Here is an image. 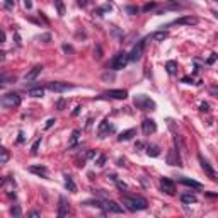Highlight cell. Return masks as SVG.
Segmentation results:
<instances>
[{"mask_svg":"<svg viewBox=\"0 0 218 218\" xmlns=\"http://www.w3.org/2000/svg\"><path fill=\"white\" fill-rule=\"evenodd\" d=\"M102 78H104V80H108V78H109V80H113V78H114V75H113V73H111V75L104 73V75H102Z\"/></svg>","mask_w":218,"mask_h":218,"instance_id":"41","label":"cell"},{"mask_svg":"<svg viewBox=\"0 0 218 218\" xmlns=\"http://www.w3.org/2000/svg\"><path fill=\"white\" fill-rule=\"evenodd\" d=\"M29 217H41V213H39V211H31V213H29Z\"/></svg>","mask_w":218,"mask_h":218,"instance_id":"48","label":"cell"},{"mask_svg":"<svg viewBox=\"0 0 218 218\" xmlns=\"http://www.w3.org/2000/svg\"><path fill=\"white\" fill-rule=\"evenodd\" d=\"M10 215H12V217H20V215H22V210H20L19 204H14L12 208H10Z\"/></svg>","mask_w":218,"mask_h":218,"instance_id":"28","label":"cell"},{"mask_svg":"<svg viewBox=\"0 0 218 218\" xmlns=\"http://www.w3.org/2000/svg\"><path fill=\"white\" fill-rule=\"evenodd\" d=\"M160 187H162V191L165 194H170V196L176 194V186H174V182H172L170 179H167V177H164L162 181H160Z\"/></svg>","mask_w":218,"mask_h":218,"instance_id":"9","label":"cell"},{"mask_svg":"<svg viewBox=\"0 0 218 218\" xmlns=\"http://www.w3.org/2000/svg\"><path fill=\"white\" fill-rule=\"evenodd\" d=\"M215 60H217V54H211V56H210V60H208V65L215 63Z\"/></svg>","mask_w":218,"mask_h":218,"instance_id":"43","label":"cell"},{"mask_svg":"<svg viewBox=\"0 0 218 218\" xmlns=\"http://www.w3.org/2000/svg\"><path fill=\"white\" fill-rule=\"evenodd\" d=\"M199 109H201V111H204V113H208V111H210L208 102H201V104H199Z\"/></svg>","mask_w":218,"mask_h":218,"instance_id":"35","label":"cell"},{"mask_svg":"<svg viewBox=\"0 0 218 218\" xmlns=\"http://www.w3.org/2000/svg\"><path fill=\"white\" fill-rule=\"evenodd\" d=\"M118 187H119V189H126V184H123V182H118Z\"/></svg>","mask_w":218,"mask_h":218,"instance_id":"50","label":"cell"},{"mask_svg":"<svg viewBox=\"0 0 218 218\" xmlns=\"http://www.w3.org/2000/svg\"><path fill=\"white\" fill-rule=\"evenodd\" d=\"M39 39H43V43H48V41L51 39V36L49 34H43V36H39Z\"/></svg>","mask_w":218,"mask_h":218,"instance_id":"37","label":"cell"},{"mask_svg":"<svg viewBox=\"0 0 218 218\" xmlns=\"http://www.w3.org/2000/svg\"><path fill=\"white\" fill-rule=\"evenodd\" d=\"M126 97H128V92L124 89H111L99 95V99H126Z\"/></svg>","mask_w":218,"mask_h":218,"instance_id":"4","label":"cell"},{"mask_svg":"<svg viewBox=\"0 0 218 218\" xmlns=\"http://www.w3.org/2000/svg\"><path fill=\"white\" fill-rule=\"evenodd\" d=\"M181 201H182L184 204H191V203H198V198L194 196V194H191V193H186V194L181 196Z\"/></svg>","mask_w":218,"mask_h":218,"instance_id":"19","label":"cell"},{"mask_svg":"<svg viewBox=\"0 0 218 218\" xmlns=\"http://www.w3.org/2000/svg\"><path fill=\"white\" fill-rule=\"evenodd\" d=\"M4 54H5L4 51H0V60H4Z\"/></svg>","mask_w":218,"mask_h":218,"instance_id":"53","label":"cell"},{"mask_svg":"<svg viewBox=\"0 0 218 218\" xmlns=\"http://www.w3.org/2000/svg\"><path fill=\"white\" fill-rule=\"evenodd\" d=\"M70 89H73V85L67 84V82H49L48 84V90H51V92H65Z\"/></svg>","mask_w":218,"mask_h":218,"instance_id":"7","label":"cell"},{"mask_svg":"<svg viewBox=\"0 0 218 218\" xmlns=\"http://www.w3.org/2000/svg\"><path fill=\"white\" fill-rule=\"evenodd\" d=\"M198 158H199V164H201L203 170L206 172V174H208V177H211L213 181H217V172H215V169H213V167L210 165V162H208V160H204V158H203L201 155L198 157Z\"/></svg>","mask_w":218,"mask_h":218,"instance_id":"10","label":"cell"},{"mask_svg":"<svg viewBox=\"0 0 218 218\" xmlns=\"http://www.w3.org/2000/svg\"><path fill=\"white\" fill-rule=\"evenodd\" d=\"M106 160H108V158H106V155H99L97 158H95V164H97V167H102V165L106 164Z\"/></svg>","mask_w":218,"mask_h":218,"instance_id":"29","label":"cell"},{"mask_svg":"<svg viewBox=\"0 0 218 218\" xmlns=\"http://www.w3.org/2000/svg\"><path fill=\"white\" fill-rule=\"evenodd\" d=\"M106 210L109 213H123V206L121 204H118L116 201H106Z\"/></svg>","mask_w":218,"mask_h":218,"instance_id":"16","label":"cell"},{"mask_svg":"<svg viewBox=\"0 0 218 218\" xmlns=\"http://www.w3.org/2000/svg\"><path fill=\"white\" fill-rule=\"evenodd\" d=\"M167 36H169V33H167V31H157V33L152 34V38H153L155 41H164Z\"/></svg>","mask_w":218,"mask_h":218,"instance_id":"26","label":"cell"},{"mask_svg":"<svg viewBox=\"0 0 218 218\" xmlns=\"http://www.w3.org/2000/svg\"><path fill=\"white\" fill-rule=\"evenodd\" d=\"M70 213V206H68L65 196H60V210H58V217H67Z\"/></svg>","mask_w":218,"mask_h":218,"instance_id":"15","label":"cell"},{"mask_svg":"<svg viewBox=\"0 0 218 218\" xmlns=\"http://www.w3.org/2000/svg\"><path fill=\"white\" fill-rule=\"evenodd\" d=\"M165 70H167V73L169 75H176L177 73V63L174 60H170L165 63Z\"/></svg>","mask_w":218,"mask_h":218,"instance_id":"21","label":"cell"},{"mask_svg":"<svg viewBox=\"0 0 218 218\" xmlns=\"http://www.w3.org/2000/svg\"><path fill=\"white\" fill-rule=\"evenodd\" d=\"M182 82L184 84H194V82H193V77H184Z\"/></svg>","mask_w":218,"mask_h":218,"instance_id":"40","label":"cell"},{"mask_svg":"<svg viewBox=\"0 0 218 218\" xmlns=\"http://www.w3.org/2000/svg\"><path fill=\"white\" fill-rule=\"evenodd\" d=\"M181 182H182L184 186L194 187V189H201V184L198 182V181H193V179H187V177H182V179H181Z\"/></svg>","mask_w":218,"mask_h":218,"instance_id":"20","label":"cell"},{"mask_svg":"<svg viewBox=\"0 0 218 218\" xmlns=\"http://www.w3.org/2000/svg\"><path fill=\"white\" fill-rule=\"evenodd\" d=\"M143 147H145V145H143L142 142H136V145H135V150H142Z\"/></svg>","mask_w":218,"mask_h":218,"instance_id":"42","label":"cell"},{"mask_svg":"<svg viewBox=\"0 0 218 218\" xmlns=\"http://www.w3.org/2000/svg\"><path fill=\"white\" fill-rule=\"evenodd\" d=\"M92 157H95V152H92V150L87 152V158H92Z\"/></svg>","mask_w":218,"mask_h":218,"instance_id":"49","label":"cell"},{"mask_svg":"<svg viewBox=\"0 0 218 218\" xmlns=\"http://www.w3.org/2000/svg\"><path fill=\"white\" fill-rule=\"evenodd\" d=\"M123 199V204L128 208L129 211H142V210H147V199L142 196H131V194H123L121 196Z\"/></svg>","mask_w":218,"mask_h":218,"instance_id":"1","label":"cell"},{"mask_svg":"<svg viewBox=\"0 0 218 218\" xmlns=\"http://www.w3.org/2000/svg\"><path fill=\"white\" fill-rule=\"evenodd\" d=\"M78 138H80V129H73L72 136H70V142H68V147H75L77 142H78Z\"/></svg>","mask_w":218,"mask_h":218,"instance_id":"22","label":"cell"},{"mask_svg":"<svg viewBox=\"0 0 218 218\" xmlns=\"http://www.w3.org/2000/svg\"><path fill=\"white\" fill-rule=\"evenodd\" d=\"M136 135V129H126V131H123L121 135L118 136V142H128V140H131L133 136Z\"/></svg>","mask_w":218,"mask_h":218,"instance_id":"17","label":"cell"},{"mask_svg":"<svg viewBox=\"0 0 218 218\" xmlns=\"http://www.w3.org/2000/svg\"><path fill=\"white\" fill-rule=\"evenodd\" d=\"M129 61V58H128V53H118L113 58V61H111V68L113 70H121V68H124L126 67V63Z\"/></svg>","mask_w":218,"mask_h":218,"instance_id":"5","label":"cell"},{"mask_svg":"<svg viewBox=\"0 0 218 218\" xmlns=\"http://www.w3.org/2000/svg\"><path fill=\"white\" fill-rule=\"evenodd\" d=\"M65 104H67V102H65L63 99H61V101H58V102H56V108H58V109H63V108H65Z\"/></svg>","mask_w":218,"mask_h":218,"instance_id":"38","label":"cell"},{"mask_svg":"<svg viewBox=\"0 0 218 218\" xmlns=\"http://www.w3.org/2000/svg\"><path fill=\"white\" fill-rule=\"evenodd\" d=\"M9 158H10L9 150L4 148V147H0V165H2V164H7L9 162Z\"/></svg>","mask_w":218,"mask_h":218,"instance_id":"23","label":"cell"},{"mask_svg":"<svg viewBox=\"0 0 218 218\" xmlns=\"http://www.w3.org/2000/svg\"><path fill=\"white\" fill-rule=\"evenodd\" d=\"M147 155L148 157H158L160 155V148H158L157 145H150V147H147Z\"/></svg>","mask_w":218,"mask_h":218,"instance_id":"24","label":"cell"},{"mask_svg":"<svg viewBox=\"0 0 218 218\" xmlns=\"http://www.w3.org/2000/svg\"><path fill=\"white\" fill-rule=\"evenodd\" d=\"M94 56L97 58V60H101V58H102V49H101V46H95V49H94Z\"/></svg>","mask_w":218,"mask_h":218,"instance_id":"34","label":"cell"},{"mask_svg":"<svg viewBox=\"0 0 218 218\" xmlns=\"http://www.w3.org/2000/svg\"><path fill=\"white\" fill-rule=\"evenodd\" d=\"M135 106L142 111H153L155 109V102L150 99L148 95L145 94H140V95H135Z\"/></svg>","mask_w":218,"mask_h":218,"instance_id":"3","label":"cell"},{"mask_svg":"<svg viewBox=\"0 0 218 218\" xmlns=\"http://www.w3.org/2000/svg\"><path fill=\"white\" fill-rule=\"evenodd\" d=\"M80 109H82V106H77V108L73 109V113H72V116H78V114H80Z\"/></svg>","mask_w":218,"mask_h":218,"instance_id":"39","label":"cell"},{"mask_svg":"<svg viewBox=\"0 0 218 218\" xmlns=\"http://www.w3.org/2000/svg\"><path fill=\"white\" fill-rule=\"evenodd\" d=\"M24 5H26V9H31V7H33V2H31V0H24Z\"/></svg>","mask_w":218,"mask_h":218,"instance_id":"44","label":"cell"},{"mask_svg":"<svg viewBox=\"0 0 218 218\" xmlns=\"http://www.w3.org/2000/svg\"><path fill=\"white\" fill-rule=\"evenodd\" d=\"M145 43H147V39H142V41H138L135 46H133L131 53L128 54V58H129L131 61H136V60H140V58H142L143 49H145Z\"/></svg>","mask_w":218,"mask_h":218,"instance_id":"6","label":"cell"},{"mask_svg":"<svg viewBox=\"0 0 218 218\" xmlns=\"http://www.w3.org/2000/svg\"><path fill=\"white\" fill-rule=\"evenodd\" d=\"M118 165H126V164H124V158H119V160H118Z\"/></svg>","mask_w":218,"mask_h":218,"instance_id":"51","label":"cell"},{"mask_svg":"<svg viewBox=\"0 0 218 218\" xmlns=\"http://www.w3.org/2000/svg\"><path fill=\"white\" fill-rule=\"evenodd\" d=\"M41 70H43V67H41V65H36V67H33L26 75H24V80H26V82H33V80H36V78H38V75L41 73Z\"/></svg>","mask_w":218,"mask_h":218,"instance_id":"12","label":"cell"},{"mask_svg":"<svg viewBox=\"0 0 218 218\" xmlns=\"http://www.w3.org/2000/svg\"><path fill=\"white\" fill-rule=\"evenodd\" d=\"M87 4H89V0H78V5L80 7H85Z\"/></svg>","mask_w":218,"mask_h":218,"instance_id":"47","label":"cell"},{"mask_svg":"<svg viewBox=\"0 0 218 218\" xmlns=\"http://www.w3.org/2000/svg\"><path fill=\"white\" fill-rule=\"evenodd\" d=\"M65 187H67L70 193H77V186H75L72 176H68V174H65Z\"/></svg>","mask_w":218,"mask_h":218,"instance_id":"18","label":"cell"},{"mask_svg":"<svg viewBox=\"0 0 218 218\" xmlns=\"http://www.w3.org/2000/svg\"><path fill=\"white\" fill-rule=\"evenodd\" d=\"M4 182H5V179H4V177H0V186H4Z\"/></svg>","mask_w":218,"mask_h":218,"instance_id":"52","label":"cell"},{"mask_svg":"<svg viewBox=\"0 0 218 218\" xmlns=\"http://www.w3.org/2000/svg\"><path fill=\"white\" fill-rule=\"evenodd\" d=\"M126 12L131 14V15H135V14H138V7H135V5H128V7H126Z\"/></svg>","mask_w":218,"mask_h":218,"instance_id":"33","label":"cell"},{"mask_svg":"<svg viewBox=\"0 0 218 218\" xmlns=\"http://www.w3.org/2000/svg\"><path fill=\"white\" fill-rule=\"evenodd\" d=\"M142 129L145 135H153L157 131V124L153 119H145V121L142 123Z\"/></svg>","mask_w":218,"mask_h":218,"instance_id":"11","label":"cell"},{"mask_svg":"<svg viewBox=\"0 0 218 218\" xmlns=\"http://www.w3.org/2000/svg\"><path fill=\"white\" fill-rule=\"evenodd\" d=\"M20 104V95L15 94V92H7L5 95L0 97V106L7 109H14Z\"/></svg>","mask_w":218,"mask_h":218,"instance_id":"2","label":"cell"},{"mask_svg":"<svg viewBox=\"0 0 218 218\" xmlns=\"http://www.w3.org/2000/svg\"><path fill=\"white\" fill-rule=\"evenodd\" d=\"M0 43H5V33L0 31Z\"/></svg>","mask_w":218,"mask_h":218,"instance_id":"46","label":"cell"},{"mask_svg":"<svg viewBox=\"0 0 218 218\" xmlns=\"http://www.w3.org/2000/svg\"><path fill=\"white\" fill-rule=\"evenodd\" d=\"M167 9H170V10H177V9H181V5H179L177 2H174V0H169V2L164 5V10H167Z\"/></svg>","mask_w":218,"mask_h":218,"instance_id":"27","label":"cell"},{"mask_svg":"<svg viewBox=\"0 0 218 218\" xmlns=\"http://www.w3.org/2000/svg\"><path fill=\"white\" fill-rule=\"evenodd\" d=\"M22 142H24V133L20 131V133H19V138H17V143H22Z\"/></svg>","mask_w":218,"mask_h":218,"instance_id":"45","label":"cell"},{"mask_svg":"<svg viewBox=\"0 0 218 218\" xmlns=\"http://www.w3.org/2000/svg\"><path fill=\"white\" fill-rule=\"evenodd\" d=\"M172 24H174V26H196L198 17H194V15H182V17L176 19Z\"/></svg>","mask_w":218,"mask_h":218,"instance_id":"8","label":"cell"},{"mask_svg":"<svg viewBox=\"0 0 218 218\" xmlns=\"http://www.w3.org/2000/svg\"><path fill=\"white\" fill-rule=\"evenodd\" d=\"M29 172H33L39 177H48V167H44V165H31Z\"/></svg>","mask_w":218,"mask_h":218,"instance_id":"14","label":"cell"},{"mask_svg":"<svg viewBox=\"0 0 218 218\" xmlns=\"http://www.w3.org/2000/svg\"><path fill=\"white\" fill-rule=\"evenodd\" d=\"M54 123H56V119H53V118H51V119H48V121H46V124H44V128H46V129H49V128H51V126L54 124Z\"/></svg>","mask_w":218,"mask_h":218,"instance_id":"36","label":"cell"},{"mask_svg":"<svg viewBox=\"0 0 218 218\" xmlns=\"http://www.w3.org/2000/svg\"><path fill=\"white\" fill-rule=\"evenodd\" d=\"M39 145H41V140H36V142H34L33 148H31V153H33V155H36V153H38V150H39Z\"/></svg>","mask_w":218,"mask_h":218,"instance_id":"31","label":"cell"},{"mask_svg":"<svg viewBox=\"0 0 218 218\" xmlns=\"http://www.w3.org/2000/svg\"><path fill=\"white\" fill-rule=\"evenodd\" d=\"M14 5H15L14 0H4V7H5L7 10H14Z\"/></svg>","mask_w":218,"mask_h":218,"instance_id":"30","label":"cell"},{"mask_svg":"<svg viewBox=\"0 0 218 218\" xmlns=\"http://www.w3.org/2000/svg\"><path fill=\"white\" fill-rule=\"evenodd\" d=\"M29 95H33V97H43V95H44V89H43V87L29 89Z\"/></svg>","mask_w":218,"mask_h":218,"instance_id":"25","label":"cell"},{"mask_svg":"<svg viewBox=\"0 0 218 218\" xmlns=\"http://www.w3.org/2000/svg\"><path fill=\"white\" fill-rule=\"evenodd\" d=\"M155 7H157L155 2H150V4H147V5H143L142 10H143V12H148V10H152V9H155Z\"/></svg>","mask_w":218,"mask_h":218,"instance_id":"32","label":"cell"},{"mask_svg":"<svg viewBox=\"0 0 218 218\" xmlns=\"http://www.w3.org/2000/svg\"><path fill=\"white\" fill-rule=\"evenodd\" d=\"M113 131H114V126H113V124H109L108 119H104V121L99 124V136H101V138H104L106 133H113Z\"/></svg>","mask_w":218,"mask_h":218,"instance_id":"13","label":"cell"}]
</instances>
